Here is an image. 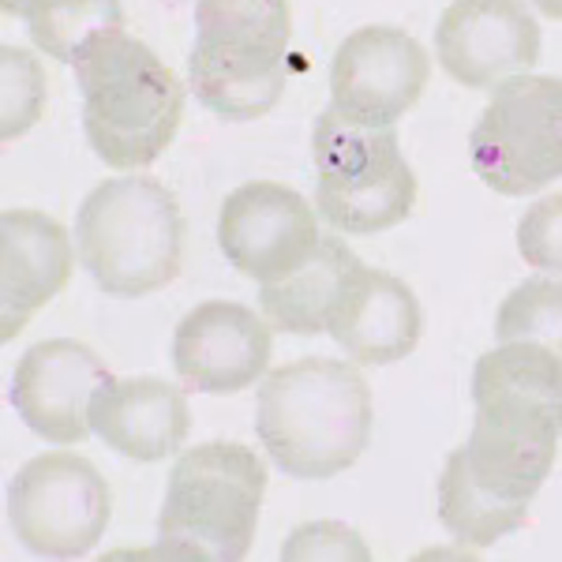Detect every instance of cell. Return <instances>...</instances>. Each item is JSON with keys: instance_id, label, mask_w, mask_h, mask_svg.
Returning a JSON list of instances; mask_svg holds the SVG:
<instances>
[{"instance_id": "obj_6", "label": "cell", "mask_w": 562, "mask_h": 562, "mask_svg": "<svg viewBox=\"0 0 562 562\" xmlns=\"http://www.w3.org/2000/svg\"><path fill=\"white\" fill-rule=\"evenodd\" d=\"M315 206L338 233L371 237L402 225L416 203V173L394 128H368L323 109L312 128Z\"/></svg>"}, {"instance_id": "obj_22", "label": "cell", "mask_w": 562, "mask_h": 562, "mask_svg": "<svg viewBox=\"0 0 562 562\" xmlns=\"http://www.w3.org/2000/svg\"><path fill=\"white\" fill-rule=\"evenodd\" d=\"M4 139L31 132L45 109V71L31 53L4 45Z\"/></svg>"}, {"instance_id": "obj_24", "label": "cell", "mask_w": 562, "mask_h": 562, "mask_svg": "<svg viewBox=\"0 0 562 562\" xmlns=\"http://www.w3.org/2000/svg\"><path fill=\"white\" fill-rule=\"evenodd\" d=\"M281 559H371L364 540L338 521H315L296 529L281 548Z\"/></svg>"}, {"instance_id": "obj_5", "label": "cell", "mask_w": 562, "mask_h": 562, "mask_svg": "<svg viewBox=\"0 0 562 562\" xmlns=\"http://www.w3.org/2000/svg\"><path fill=\"white\" fill-rule=\"evenodd\" d=\"M267 495V465L240 442L184 450L161 503V548L180 559L240 562L251 551Z\"/></svg>"}, {"instance_id": "obj_2", "label": "cell", "mask_w": 562, "mask_h": 562, "mask_svg": "<svg viewBox=\"0 0 562 562\" xmlns=\"http://www.w3.org/2000/svg\"><path fill=\"white\" fill-rule=\"evenodd\" d=\"M71 68L87 143L109 169H143L169 150L184 116V87L150 45L105 31Z\"/></svg>"}, {"instance_id": "obj_15", "label": "cell", "mask_w": 562, "mask_h": 562, "mask_svg": "<svg viewBox=\"0 0 562 562\" xmlns=\"http://www.w3.org/2000/svg\"><path fill=\"white\" fill-rule=\"evenodd\" d=\"M71 267L76 251L57 217L23 206L0 214V338L12 341L68 285Z\"/></svg>"}, {"instance_id": "obj_14", "label": "cell", "mask_w": 562, "mask_h": 562, "mask_svg": "<svg viewBox=\"0 0 562 562\" xmlns=\"http://www.w3.org/2000/svg\"><path fill=\"white\" fill-rule=\"evenodd\" d=\"M270 326L237 301L195 304L173 330V368L195 394L229 397L256 386L270 364Z\"/></svg>"}, {"instance_id": "obj_26", "label": "cell", "mask_w": 562, "mask_h": 562, "mask_svg": "<svg viewBox=\"0 0 562 562\" xmlns=\"http://www.w3.org/2000/svg\"><path fill=\"white\" fill-rule=\"evenodd\" d=\"M8 4H12V0H4V8H8Z\"/></svg>"}, {"instance_id": "obj_4", "label": "cell", "mask_w": 562, "mask_h": 562, "mask_svg": "<svg viewBox=\"0 0 562 562\" xmlns=\"http://www.w3.org/2000/svg\"><path fill=\"white\" fill-rule=\"evenodd\" d=\"M289 34V0H195V98L225 121L270 113L285 90Z\"/></svg>"}, {"instance_id": "obj_21", "label": "cell", "mask_w": 562, "mask_h": 562, "mask_svg": "<svg viewBox=\"0 0 562 562\" xmlns=\"http://www.w3.org/2000/svg\"><path fill=\"white\" fill-rule=\"evenodd\" d=\"M498 341H532L562 357V281L529 278L498 304L495 312Z\"/></svg>"}, {"instance_id": "obj_13", "label": "cell", "mask_w": 562, "mask_h": 562, "mask_svg": "<svg viewBox=\"0 0 562 562\" xmlns=\"http://www.w3.org/2000/svg\"><path fill=\"white\" fill-rule=\"evenodd\" d=\"M435 53L454 83L498 87L540 57V26L525 0H454L435 26Z\"/></svg>"}, {"instance_id": "obj_18", "label": "cell", "mask_w": 562, "mask_h": 562, "mask_svg": "<svg viewBox=\"0 0 562 562\" xmlns=\"http://www.w3.org/2000/svg\"><path fill=\"white\" fill-rule=\"evenodd\" d=\"M360 267V259L352 256V248L338 237H323L315 248V256L304 262L296 274L259 285V304L270 326L285 334H323L334 319V307H338L341 293H346L352 270Z\"/></svg>"}, {"instance_id": "obj_8", "label": "cell", "mask_w": 562, "mask_h": 562, "mask_svg": "<svg viewBox=\"0 0 562 562\" xmlns=\"http://www.w3.org/2000/svg\"><path fill=\"white\" fill-rule=\"evenodd\" d=\"M113 495L94 461L53 450L31 458L8 484V521L26 551L42 559H79L109 529Z\"/></svg>"}, {"instance_id": "obj_25", "label": "cell", "mask_w": 562, "mask_h": 562, "mask_svg": "<svg viewBox=\"0 0 562 562\" xmlns=\"http://www.w3.org/2000/svg\"><path fill=\"white\" fill-rule=\"evenodd\" d=\"M532 8H537L540 15H548V20L562 23V0H532Z\"/></svg>"}, {"instance_id": "obj_23", "label": "cell", "mask_w": 562, "mask_h": 562, "mask_svg": "<svg viewBox=\"0 0 562 562\" xmlns=\"http://www.w3.org/2000/svg\"><path fill=\"white\" fill-rule=\"evenodd\" d=\"M518 251L532 270L562 274V195L537 199L518 222Z\"/></svg>"}, {"instance_id": "obj_17", "label": "cell", "mask_w": 562, "mask_h": 562, "mask_svg": "<svg viewBox=\"0 0 562 562\" xmlns=\"http://www.w3.org/2000/svg\"><path fill=\"white\" fill-rule=\"evenodd\" d=\"M90 424L105 447L132 461H161L184 447L192 431V409L184 390L166 379L135 375L113 379L98 390Z\"/></svg>"}, {"instance_id": "obj_1", "label": "cell", "mask_w": 562, "mask_h": 562, "mask_svg": "<svg viewBox=\"0 0 562 562\" xmlns=\"http://www.w3.org/2000/svg\"><path fill=\"white\" fill-rule=\"evenodd\" d=\"M371 420V386L349 360L301 357L270 371L256 397L262 450L293 480H330L357 465Z\"/></svg>"}, {"instance_id": "obj_3", "label": "cell", "mask_w": 562, "mask_h": 562, "mask_svg": "<svg viewBox=\"0 0 562 562\" xmlns=\"http://www.w3.org/2000/svg\"><path fill=\"white\" fill-rule=\"evenodd\" d=\"M76 248L105 293H158L180 274L184 214L173 192L150 177L102 180L76 211Z\"/></svg>"}, {"instance_id": "obj_7", "label": "cell", "mask_w": 562, "mask_h": 562, "mask_svg": "<svg viewBox=\"0 0 562 562\" xmlns=\"http://www.w3.org/2000/svg\"><path fill=\"white\" fill-rule=\"evenodd\" d=\"M476 177L498 195H532L562 177V79L510 76L469 135Z\"/></svg>"}, {"instance_id": "obj_20", "label": "cell", "mask_w": 562, "mask_h": 562, "mask_svg": "<svg viewBox=\"0 0 562 562\" xmlns=\"http://www.w3.org/2000/svg\"><path fill=\"white\" fill-rule=\"evenodd\" d=\"M20 15L45 57L65 65H76L98 34L124 31L121 0H20Z\"/></svg>"}, {"instance_id": "obj_11", "label": "cell", "mask_w": 562, "mask_h": 562, "mask_svg": "<svg viewBox=\"0 0 562 562\" xmlns=\"http://www.w3.org/2000/svg\"><path fill=\"white\" fill-rule=\"evenodd\" d=\"M431 79L428 49L397 26H360L330 60V109L368 128H394Z\"/></svg>"}, {"instance_id": "obj_19", "label": "cell", "mask_w": 562, "mask_h": 562, "mask_svg": "<svg viewBox=\"0 0 562 562\" xmlns=\"http://www.w3.org/2000/svg\"><path fill=\"white\" fill-rule=\"evenodd\" d=\"M439 518L450 537L465 543V548H492L506 532L521 529L525 518H529V506L498 498L487 487H480L465 465V450L458 447L439 476Z\"/></svg>"}, {"instance_id": "obj_10", "label": "cell", "mask_w": 562, "mask_h": 562, "mask_svg": "<svg viewBox=\"0 0 562 562\" xmlns=\"http://www.w3.org/2000/svg\"><path fill=\"white\" fill-rule=\"evenodd\" d=\"M222 256L244 278L270 285L304 267L323 244L312 203L274 180H248L225 195L217 214Z\"/></svg>"}, {"instance_id": "obj_9", "label": "cell", "mask_w": 562, "mask_h": 562, "mask_svg": "<svg viewBox=\"0 0 562 562\" xmlns=\"http://www.w3.org/2000/svg\"><path fill=\"white\" fill-rule=\"evenodd\" d=\"M476 420L469 431L465 465L480 487L529 506L555 465L562 416L540 397L503 386H473Z\"/></svg>"}, {"instance_id": "obj_12", "label": "cell", "mask_w": 562, "mask_h": 562, "mask_svg": "<svg viewBox=\"0 0 562 562\" xmlns=\"http://www.w3.org/2000/svg\"><path fill=\"white\" fill-rule=\"evenodd\" d=\"M105 383H113V371L94 349L76 338H49L20 357L8 397L34 435L57 447H76L94 431L90 409Z\"/></svg>"}, {"instance_id": "obj_16", "label": "cell", "mask_w": 562, "mask_h": 562, "mask_svg": "<svg viewBox=\"0 0 562 562\" xmlns=\"http://www.w3.org/2000/svg\"><path fill=\"white\" fill-rule=\"evenodd\" d=\"M326 334L349 352L352 364H397L420 346V301L402 278L360 262Z\"/></svg>"}]
</instances>
